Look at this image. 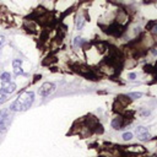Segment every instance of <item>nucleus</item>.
I'll list each match as a JSON object with an SVG mask.
<instances>
[{"mask_svg":"<svg viewBox=\"0 0 157 157\" xmlns=\"http://www.w3.org/2000/svg\"><path fill=\"white\" fill-rule=\"evenodd\" d=\"M4 42H5V37L4 36H0V47L4 44Z\"/></svg>","mask_w":157,"mask_h":157,"instance_id":"2eb2a0df","label":"nucleus"},{"mask_svg":"<svg viewBox=\"0 0 157 157\" xmlns=\"http://www.w3.org/2000/svg\"><path fill=\"white\" fill-rule=\"evenodd\" d=\"M0 80H1V82L11 81V75H10V72H2L1 76H0Z\"/></svg>","mask_w":157,"mask_h":157,"instance_id":"0eeeda50","label":"nucleus"},{"mask_svg":"<svg viewBox=\"0 0 157 157\" xmlns=\"http://www.w3.org/2000/svg\"><path fill=\"white\" fill-rule=\"evenodd\" d=\"M54 91H55V85L52 83V82H45V83H43V85L39 87L38 93H39L40 96L45 97V96H49L50 93H53Z\"/></svg>","mask_w":157,"mask_h":157,"instance_id":"7ed1b4c3","label":"nucleus"},{"mask_svg":"<svg viewBox=\"0 0 157 157\" xmlns=\"http://www.w3.org/2000/svg\"><path fill=\"white\" fill-rule=\"evenodd\" d=\"M34 101V93L32 91H26L23 93H21L17 99L10 105V110L12 112H22V110H27L32 103Z\"/></svg>","mask_w":157,"mask_h":157,"instance_id":"f257e3e1","label":"nucleus"},{"mask_svg":"<svg viewBox=\"0 0 157 157\" xmlns=\"http://www.w3.org/2000/svg\"><path fill=\"white\" fill-rule=\"evenodd\" d=\"M83 22H85V20H83L81 16H80V17H77V21H76V27H77V29H81V28H82Z\"/></svg>","mask_w":157,"mask_h":157,"instance_id":"1a4fd4ad","label":"nucleus"},{"mask_svg":"<svg viewBox=\"0 0 157 157\" xmlns=\"http://www.w3.org/2000/svg\"><path fill=\"white\" fill-rule=\"evenodd\" d=\"M141 96H142V93H141V92H132V93H129V94H128V97H131L132 99L140 98Z\"/></svg>","mask_w":157,"mask_h":157,"instance_id":"9d476101","label":"nucleus"},{"mask_svg":"<svg viewBox=\"0 0 157 157\" xmlns=\"http://www.w3.org/2000/svg\"><path fill=\"white\" fill-rule=\"evenodd\" d=\"M135 132H136V135L139 136V140H141V141H146V140H148V139L151 137V135L148 134L147 129L144 128V126H139V128H136Z\"/></svg>","mask_w":157,"mask_h":157,"instance_id":"20e7f679","label":"nucleus"},{"mask_svg":"<svg viewBox=\"0 0 157 157\" xmlns=\"http://www.w3.org/2000/svg\"><path fill=\"white\" fill-rule=\"evenodd\" d=\"M129 77H130V78H135V74H130Z\"/></svg>","mask_w":157,"mask_h":157,"instance_id":"f3484780","label":"nucleus"},{"mask_svg":"<svg viewBox=\"0 0 157 157\" xmlns=\"http://www.w3.org/2000/svg\"><path fill=\"white\" fill-rule=\"evenodd\" d=\"M21 64H22V61H21L20 59H15V60L12 61V66H13V67H18V66H21Z\"/></svg>","mask_w":157,"mask_h":157,"instance_id":"f8f14e48","label":"nucleus"},{"mask_svg":"<svg viewBox=\"0 0 157 157\" xmlns=\"http://www.w3.org/2000/svg\"><path fill=\"white\" fill-rule=\"evenodd\" d=\"M152 31H153V32H156V33H157V23H156V26H155V27H153V28H152Z\"/></svg>","mask_w":157,"mask_h":157,"instance_id":"dca6fc26","label":"nucleus"},{"mask_svg":"<svg viewBox=\"0 0 157 157\" xmlns=\"http://www.w3.org/2000/svg\"><path fill=\"white\" fill-rule=\"evenodd\" d=\"M16 90V85L11 81L1 82V92L2 93H12Z\"/></svg>","mask_w":157,"mask_h":157,"instance_id":"39448f33","label":"nucleus"},{"mask_svg":"<svg viewBox=\"0 0 157 157\" xmlns=\"http://www.w3.org/2000/svg\"><path fill=\"white\" fill-rule=\"evenodd\" d=\"M131 137H132V134H131V132H124V134H123V139H124L125 141L130 140Z\"/></svg>","mask_w":157,"mask_h":157,"instance_id":"ddd939ff","label":"nucleus"},{"mask_svg":"<svg viewBox=\"0 0 157 157\" xmlns=\"http://www.w3.org/2000/svg\"><path fill=\"white\" fill-rule=\"evenodd\" d=\"M10 125V109L0 110V132H5Z\"/></svg>","mask_w":157,"mask_h":157,"instance_id":"f03ea898","label":"nucleus"},{"mask_svg":"<svg viewBox=\"0 0 157 157\" xmlns=\"http://www.w3.org/2000/svg\"><path fill=\"white\" fill-rule=\"evenodd\" d=\"M13 71H15V74H16V75H20V74H23V71H22V69H21V66H18V67H13Z\"/></svg>","mask_w":157,"mask_h":157,"instance_id":"4468645a","label":"nucleus"},{"mask_svg":"<svg viewBox=\"0 0 157 157\" xmlns=\"http://www.w3.org/2000/svg\"><path fill=\"white\" fill-rule=\"evenodd\" d=\"M112 126H113L114 129H117V130L121 129V128H123V119H121V118H115V119H113Z\"/></svg>","mask_w":157,"mask_h":157,"instance_id":"423d86ee","label":"nucleus"},{"mask_svg":"<svg viewBox=\"0 0 157 157\" xmlns=\"http://www.w3.org/2000/svg\"><path fill=\"white\" fill-rule=\"evenodd\" d=\"M129 151H137V152H145L146 150L142 146H130V148H128Z\"/></svg>","mask_w":157,"mask_h":157,"instance_id":"6e6552de","label":"nucleus"},{"mask_svg":"<svg viewBox=\"0 0 157 157\" xmlns=\"http://www.w3.org/2000/svg\"><path fill=\"white\" fill-rule=\"evenodd\" d=\"M7 101V97H6V94L5 93H2L1 91H0V104H2L4 102H6Z\"/></svg>","mask_w":157,"mask_h":157,"instance_id":"9b49d317","label":"nucleus"}]
</instances>
